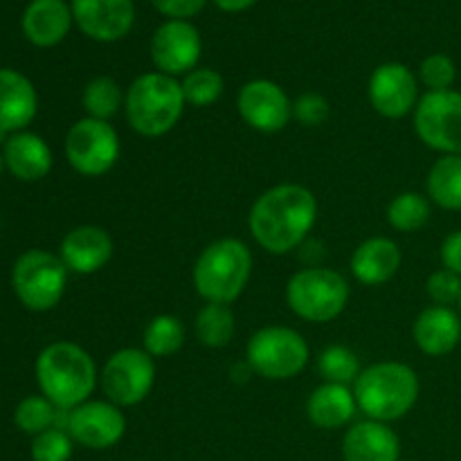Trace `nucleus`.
Wrapping results in <instances>:
<instances>
[{
    "instance_id": "1",
    "label": "nucleus",
    "mask_w": 461,
    "mask_h": 461,
    "mask_svg": "<svg viewBox=\"0 0 461 461\" xmlns=\"http://www.w3.org/2000/svg\"><path fill=\"white\" fill-rule=\"evenodd\" d=\"M318 221V198L304 185L284 183L266 189L252 205L248 225L257 246L286 255L306 241Z\"/></svg>"
},
{
    "instance_id": "2",
    "label": "nucleus",
    "mask_w": 461,
    "mask_h": 461,
    "mask_svg": "<svg viewBox=\"0 0 461 461\" xmlns=\"http://www.w3.org/2000/svg\"><path fill=\"white\" fill-rule=\"evenodd\" d=\"M36 383L54 408L70 412L90 401L99 383V372L84 347L59 340L45 347L36 358Z\"/></svg>"
},
{
    "instance_id": "3",
    "label": "nucleus",
    "mask_w": 461,
    "mask_h": 461,
    "mask_svg": "<svg viewBox=\"0 0 461 461\" xmlns=\"http://www.w3.org/2000/svg\"><path fill=\"white\" fill-rule=\"evenodd\" d=\"M419 376L410 365L385 360L363 369L354 383L358 410L372 421L392 423L403 419L419 399Z\"/></svg>"
},
{
    "instance_id": "4",
    "label": "nucleus",
    "mask_w": 461,
    "mask_h": 461,
    "mask_svg": "<svg viewBox=\"0 0 461 461\" xmlns=\"http://www.w3.org/2000/svg\"><path fill=\"white\" fill-rule=\"evenodd\" d=\"M185 108L187 102L180 81L158 70L144 72L126 88V122L142 138H162L174 131Z\"/></svg>"
},
{
    "instance_id": "5",
    "label": "nucleus",
    "mask_w": 461,
    "mask_h": 461,
    "mask_svg": "<svg viewBox=\"0 0 461 461\" xmlns=\"http://www.w3.org/2000/svg\"><path fill=\"white\" fill-rule=\"evenodd\" d=\"M252 275V252L241 239H219L198 255L194 288L205 304H232L246 291Z\"/></svg>"
},
{
    "instance_id": "6",
    "label": "nucleus",
    "mask_w": 461,
    "mask_h": 461,
    "mask_svg": "<svg viewBox=\"0 0 461 461\" xmlns=\"http://www.w3.org/2000/svg\"><path fill=\"white\" fill-rule=\"evenodd\" d=\"M286 302L306 322H331L349 302V284L331 268H302L288 279Z\"/></svg>"
},
{
    "instance_id": "7",
    "label": "nucleus",
    "mask_w": 461,
    "mask_h": 461,
    "mask_svg": "<svg viewBox=\"0 0 461 461\" xmlns=\"http://www.w3.org/2000/svg\"><path fill=\"white\" fill-rule=\"evenodd\" d=\"M311 351L304 338L291 327H264L248 340L246 365L268 381H288L304 372Z\"/></svg>"
},
{
    "instance_id": "8",
    "label": "nucleus",
    "mask_w": 461,
    "mask_h": 461,
    "mask_svg": "<svg viewBox=\"0 0 461 461\" xmlns=\"http://www.w3.org/2000/svg\"><path fill=\"white\" fill-rule=\"evenodd\" d=\"M66 264L48 250H27L14 264L12 286L30 311H50L61 302L68 284Z\"/></svg>"
},
{
    "instance_id": "9",
    "label": "nucleus",
    "mask_w": 461,
    "mask_h": 461,
    "mask_svg": "<svg viewBox=\"0 0 461 461\" xmlns=\"http://www.w3.org/2000/svg\"><path fill=\"white\" fill-rule=\"evenodd\" d=\"M99 385L106 401L117 408H133L151 394L156 385V358L138 347H124L111 354L99 372Z\"/></svg>"
},
{
    "instance_id": "10",
    "label": "nucleus",
    "mask_w": 461,
    "mask_h": 461,
    "mask_svg": "<svg viewBox=\"0 0 461 461\" xmlns=\"http://www.w3.org/2000/svg\"><path fill=\"white\" fill-rule=\"evenodd\" d=\"M122 153L120 135L111 122L81 117L66 135V160L77 174L99 178L117 165Z\"/></svg>"
},
{
    "instance_id": "11",
    "label": "nucleus",
    "mask_w": 461,
    "mask_h": 461,
    "mask_svg": "<svg viewBox=\"0 0 461 461\" xmlns=\"http://www.w3.org/2000/svg\"><path fill=\"white\" fill-rule=\"evenodd\" d=\"M414 131L426 147L444 156H461V93L428 90L414 108Z\"/></svg>"
},
{
    "instance_id": "12",
    "label": "nucleus",
    "mask_w": 461,
    "mask_h": 461,
    "mask_svg": "<svg viewBox=\"0 0 461 461\" xmlns=\"http://www.w3.org/2000/svg\"><path fill=\"white\" fill-rule=\"evenodd\" d=\"M66 432L84 448L108 450L124 437L126 417L111 401H86L68 412Z\"/></svg>"
},
{
    "instance_id": "13",
    "label": "nucleus",
    "mask_w": 461,
    "mask_h": 461,
    "mask_svg": "<svg viewBox=\"0 0 461 461\" xmlns=\"http://www.w3.org/2000/svg\"><path fill=\"white\" fill-rule=\"evenodd\" d=\"M241 120L259 133H279L293 120V102L286 90L270 79H255L241 86L237 97Z\"/></svg>"
},
{
    "instance_id": "14",
    "label": "nucleus",
    "mask_w": 461,
    "mask_h": 461,
    "mask_svg": "<svg viewBox=\"0 0 461 461\" xmlns=\"http://www.w3.org/2000/svg\"><path fill=\"white\" fill-rule=\"evenodd\" d=\"M367 95L374 111L387 120H401V117L414 113L419 99H421L414 72L396 61L383 63L372 72Z\"/></svg>"
},
{
    "instance_id": "15",
    "label": "nucleus",
    "mask_w": 461,
    "mask_h": 461,
    "mask_svg": "<svg viewBox=\"0 0 461 461\" xmlns=\"http://www.w3.org/2000/svg\"><path fill=\"white\" fill-rule=\"evenodd\" d=\"M201 52V34L192 23L167 21L153 32L151 59L156 70L162 75H169L174 79L185 77L196 68Z\"/></svg>"
},
{
    "instance_id": "16",
    "label": "nucleus",
    "mask_w": 461,
    "mask_h": 461,
    "mask_svg": "<svg viewBox=\"0 0 461 461\" xmlns=\"http://www.w3.org/2000/svg\"><path fill=\"white\" fill-rule=\"evenodd\" d=\"M70 9L79 30L99 43L124 39L135 21L133 0H72Z\"/></svg>"
},
{
    "instance_id": "17",
    "label": "nucleus",
    "mask_w": 461,
    "mask_h": 461,
    "mask_svg": "<svg viewBox=\"0 0 461 461\" xmlns=\"http://www.w3.org/2000/svg\"><path fill=\"white\" fill-rule=\"evenodd\" d=\"M113 250L115 243L108 230L99 225H79L63 237L59 257L70 273L95 275L106 268L113 259Z\"/></svg>"
},
{
    "instance_id": "18",
    "label": "nucleus",
    "mask_w": 461,
    "mask_h": 461,
    "mask_svg": "<svg viewBox=\"0 0 461 461\" xmlns=\"http://www.w3.org/2000/svg\"><path fill=\"white\" fill-rule=\"evenodd\" d=\"M39 111L34 84L12 68H0V131L21 133Z\"/></svg>"
},
{
    "instance_id": "19",
    "label": "nucleus",
    "mask_w": 461,
    "mask_h": 461,
    "mask_svg": "<svg viewBox=\"0 0 461 461\" xmlns=\"http://www.w3.org/2000/svg\"><path fill=\"white\" fill-rule=\"evenodd\" d=\"M401 441L390 423L365 421L354 423L342 439L345 461H399Z\"/></svg>"
},
{
    "instance_id": "20",
    "label": "nucleus",
    "mask_w": 461,
    "mask_h": 461,
    "mask_svg": "<svg viewBox=\"0 0 461 461\" xmlns=\"http://www.w3.org/2000/svg\"><path fill=\"white\" fill-rule=\"evenodd\" d=\"M5 167L23 183H36L52 169V149L41 135L21 131L3 142Z\"/></svg>"
},
{
    "instance_id": "21",
    "label": "nucleus",
    "mask_w": 461,
    "mask_h": 461,
    "mask_svg": "<svg viewBox=\"0 0 461 461\" xmlns=\"http://www.w3.org/2000/svg\"><path fill=\"white\" fill-rule=\"evenodd\" d=\"M414 342L426 356H448L461 340V318L448 306H428L412 327Z\"/></svg>"
},
{
    "instance_id": "22",
    "label": "nucleus",
    "mask_w": 461,
    "mask_h": 461,
    "mask_svg": "<svg viewBox=\"0 0 461 461\" xmlns=\"http://www.w3.org/2000/svg\"><path fill=\"white\" fill-rule=\"evenodd\" d=\"M351 275L365 286L387 284L401 268L399 243L387 237H372L360 243L349 261Z\"/></svg>"
},
{
    "instance_id": "23",
    "label": "nucleus",
    "mask_w": 461,
    "mask_h": 461,
    "mask_svg": "<svg viewBox=\"0 0 461 461\" xmlns=\"http://www.w3.org/2000/svg\"><path fill=\"white\" fill-rule=\"evenodd\" d=\"M72 21L66 0H32L23 14V34L36 48H54L66 39Z\"/></svg>"
},
{
    "instance_id": "24",
    "label": "nucleus",
    "mask_w": 461,
    "mask_h": 461,
    "mask_svg": "<svg viewBox=\"0 0 461 461\" xmlns=\"http://www.w3.org/2000/svg\"><path fill=\"white\" fill-rule=\"evenodd\" d=\"M358 412L354 387L336 385V383H322L311 392L306 401V417L315 428L322 430H338L347 423L354 421Z\"/></svg>"
},
{
    "instance_id": "25",
    "label": "nucleus",
    "mask_w": 461,
    "mask_h": 461,
    "mask_svg": "<svg viewBox=\"0 0 461 461\" xmlns=\"http://www.w3.org/2000/svg\"><path fill=\"white\" fill-rule=\"evenodd\" d=\"M426 187L435 205L461 212V156L439 158L428 174Z\"/></svg>"
},
{
    "instance_id": "26",
    "label": "nucleus",
    "mask_w": 461,
    "mask_h": 461,
    "mask_svg": "<svg viewBox=\"0 0 461 461\" xmlns=\"http://www.w3.org/2000/svg\"><path fill=\"white\" fill-rule=\"evenodd\" d=\"M185 345V327L180 318L169 313H160L151 318V322L144 327L142 349L151 358H169L178 354Z\"/></svg>"
},
{
    "instance_id": "27",
    "label": "nucleus",
    "mask_w": 461,
    "mask_h": 461,
    "mask_svg": "<svg viewBox=\"0 0 461 461\" xmlns=\"http://www.w3.org/2000/svg\"><path fill=\"white\" fill-rule=\"evenodd\" d=\"M126 93H122V86L111 77H95L88 81L81 95V106H84L86 117L93 120L111 122L117 113L124 108Z\"/></svg>"
},
{
    "instance_id": "28",
    "label": "nucleus",
    "mask_w": 461,
    "mask_h": 461,
    "mask_svg": "<svg viewBox=\"0 0 461 461\" xmlns=\"http://www.w3.org/2000/svg\"><path fill=\"white\" fill-rule=\"evenodd\" d=\"M63 410L54 408L52 401L45 396H27L18 403L16 412H14V421L21 428L25 435H41V432L50 430V428H61L66 430V421H61Z\"/></svg>"
},
{
    "instance_id": "29",
    "label": "nucleus",
    "mask_w": 461,
    "mask_h": 461,
    "mask_svg": "<svg viewBox=\"0 0 461 461\" xmlns=\"http://www.w3.org/2000/svg\"><path fill=\"white\" fill-rule=\"evenodd\" d=\"M196 336L210 349H223L234 336V313L228 304H205L196 313Z\"/></svg>"
},
{
    "instance_id": "30",
    "label": "nucleus",
    "mask_w": 461,
    "mask_h": 461,
    "mask_svg": "<svg viewBox=\"0 0 461 461\" xmlns=\"http://www.w3.org/2000/svg\"><path fill=\"white\" fill-rule=\"evenodd\" d=\"M430 201L419 192H403L387 205V223L399 232H417L430 221Z\"/></svg>"
},
{
    "instance_id": "31",
    "label": "nucleus",
    "mask_w": 461,
    "mask_h": 461,
    "mask_svg": "<svg viewBox=\"0 0 461 461\" xmlns=\"http://www.w3.org/2000/svg\"><path fill=\"white\" fill-rule=\"evenodd\" d=\"M318 372L322 374L324 383H336V385H354L360 376V360L349 347L331 345L320 351Z\"/></svg>"
},
{
    "instance_id": "32",
    "label": "nucleus",
    "mask_w": 461,
    "mask_h": 461,
    "mask_svg": "<svg viewBox=\"0 0 461 461\" xmlns=\"http://www.w3.org/2000/svg\"><path fill=\"white\" fill-rule=\"evenodd\" d=\"M180 88H183L187 106L207 108L219 102L225 90V84L223 77L216 70H212V68H194L192 72L183 77Z\"/></svg>"
},
{
    "instance_id": "33",
    "label": "nucleus",
    "mask_w": 461,
    "mask_h": 461,
    "mask_svg": "<svg viewBox=\"0 0 461 461\" xmlns=\"http://www.w3.org/2000/svg\"><path fill=\"white\" fill-rule=\"evenodd\" d=\"M72 437L61 428H50L32 441V459L34 461H70Z\"/></svg>"
},
{
    "instance_id": "34",
    "label": "nucleus",
    "mask_w": 461,
    "mask_h": 461,
    "mask_svg": "<svg viewBox=\"0 0 461 461\" xmlns=\"http://www.w3.org/2000/svg\"><path fill=\"white\" fill-rule=\"evenodd\" d=\"M419 77L430 93H439V90L453 88L455 79H457V68L448 54H430L421 61Z\"/></svg>"
},
{
    "instance_id": "35",
    "label": "nucleus",
    "mask_w": 461,
    "mask_h": 461,
    "mask_svg": "<svg viewBox=\"0 0 461 461\" xmlns=\"http://www.w3.org/2000/svg\"><path fill=\"white\" fill-rule=\"evenodd\" d=\"M426 291L430 300L435 302V306H448L450 309L453 304H459L461 300V277L448 268L435 270L428 277Z\"/></svg>"
},
{
    "instance_id": "36",
    "label": "nucleus",
    "mask_w": 461,
    "mask_h": 461,
    "mask_svg": "<svg viewBox=\"0 0 461 461\" xmlns=\"http://www.w3.org/2000/svg\"><path fill=\"white\" fill-rule=\"evenodd\" d=\"M293 120L302 126H322L329 120V102L318 93H306L293 102Z\"/></svg>"
},
{
    "instance_id": "37",
    "label": "nucleus",
    "mask_w": 461,
    "mask_h": 461,
    "mask_svg": "<svg viewBox=\"0 0 461 461\" xmlns=\"http://www.w3.org/2000/svg\"><path fill=\"white\" fill-rule=\"evenodd\" d=\"M207 0H153V7L169 21H187L196 16Z\"/></svg>"
},
{
    "instance_id": "38",
    "label": "nucleus",
    "mask_w": 461,
    "mask_h": 461,
    "mask_svg": "<svg viewBox=\"0 0 461 461\" xmlns=\"http://www.w3.org/2000/svg\"><path fill=\"white\" fill-rule=\"evenodd\" d=\"M441 264L461 277V230L448 234L441 243Z\"/></svg>"
},
{
    "instance_id": "39",
    "label": "nucleus",
    "mask_w": 461,
    "mask_h": 461,
    "mask_svg": "<svg viewBox=\"0 0 461 461\" xmlns=\"http://www.w3.org/2000/svg\"><path fill=\"white\" fill-rule=\"evenodd\" d=\"M216 7H221L223 12H246L250 9L257 0H214Z\"/></svg>"
},
{
    "instance_id": "40",
    "label": "nucleus",
    "mask_w": 461,
    "mask_h": 461,
    "mask_svg": "<svg viewBox=\"0 0 461 461\" xmlns=\"http://www.w3.org/2000/svg\"><path fill=\"white\" fill-rule=\"evenodd\" d=\"M3 167H5V160H3V151H0V174H3Z\"/></svg>"
},
{
    "instance_id": "41",
    "label": "nucleus",
    "mask_w": 461,
    "mask_h": 461,
    "mask_svg": "<svg viewBox=\"0 0 461 461\" xmlns=\"http://www.w3.org/2000/svg\"><path fill=\"white\" fill-rule=\"evenodd\" d=\"M459 309H461V300H459Z\"/></svg>"
}]
</instances>
